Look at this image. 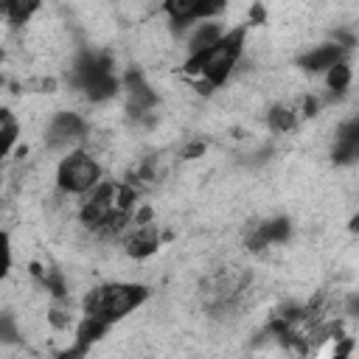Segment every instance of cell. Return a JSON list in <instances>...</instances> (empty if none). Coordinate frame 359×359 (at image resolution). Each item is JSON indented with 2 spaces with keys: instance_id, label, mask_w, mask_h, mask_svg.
Wrapping results in <instances>:
<instances>
[{
  "instance_id": "obj_6",
  "label": "cell",
  "mask_w": 359,
  "mask_h": 359,
  "mask_svg": "<svg viewBox=\"0 0 359 359\" xmlns=\"http://www.w3.org/2000/svg\"><path fill=\"white\" fill-rule=\"evenodd\" d=\"M121 241H123V252H126L129 258L143 261V258H149V255L157 252L163 236H160V227H157L154 222H146V224H135V222H132V227L126 230V236H123Z\"/></svg>"
},
{
  "instance_id": "obj_4",
  "label": "cell",
  "mask_w": 359,
  "mask_h": 359,
  "mask_svg": "<svg viewBox=\"0 0 359 359\" xmlns=\"http://www.w3.org/2000/svg\"><path fill=\"white\" fill-rule=\"evenodd\" d=\"M227 11V0H163L160 14L171 28L185 31L191 22L216 20Z\"/></svg>"
},
{
  "instance_id": "obj_8",
  "label": "cell",
  "mask_w": 359,
  "mask_h": 359,
  "mask_svg": "<svg viewBox=\"0 0 359 359\" xmlns=\"http://www.w3.org/2000/svg\"><path fill=\"white\" fill-rule=\"evenodd\" d=\"M334 163H359V118L339 126L334 140Z\"/></svg>"
},
{
  "instance_id": "obj_13",
  "label": "cell",
  "mask_w": 359,
  "mask_h": 359,
  "mask_svg": "<svg viewBox=\"0 0 359 359\" xmlns=\"http://www.w3.org/2000/svg\"><path fill=\"white\" fill-rule=\"evenodd\" d=\"M205 149H208V146H205L202 140H196V143H191V146L182 149V160H196V157L205 154Z\"/></svg>"
},
{
  "instance_id": "obj_5",
  "label": "cell",
  "mask_w": 359,
  "mask_h": 359,
  "mask_svg": "<svg viewBox=\"0 0 359 359\" xmlns=\"http://www.w3.org/2000/svg\"><path fill=\"white\" fill-rule=\"evenodd\" d=\"M87 137V121L79 112H56L48 126H45V146L48 149H76V143H81Z\"/></svg>"
},
{
  "instance_id": "obj_7",
  "label": "cell",
  "mask_w": 359,
  "mask_h": 359,
  "mask_svg": "<svg viewBox=\"0 0 359 359\" xmlns=\"http://www.w3.org/2000/svg\"><path fill=\"white\" fill-rule=\"evenodd\" d=\"M345 50H348V48H342L339 42H320V45H314V48H309L306 53L297 56V67H300L303 73L323 76L328 67H334L337 62L345 59Z\"/></svg>"
},
{
  "instance_id": "obj_3",
  "label": "cell",
  "mask_w": 359,
  "mask_h": 359,
  "mask_svg": "<svg viewBox=\"0 0 359 359\" xmlns=\"http://www.w3.org/2000/svg\"><path fill=\"white\" fill-rule=\"evenodd\" d=\"M56 188L67 196H84L104 180V165L87 149H70L56 163Z\"/></svg>"
},
{
  "instance_id": "obj_15",
  "label": "cell",
  "mask_w": 359,
  "mask_h": 359,
  "mask_svg": "<svg viewBox=\"0 0 359 359\" xmlns=\"http://www.w3.org/2000/svg\"><path fill=\"white\" fill-rule=\"evenodd\" d=\"M351 230H353V233H359V216H353V219H351Z\"/></svg>"
},
{
  "instance_id": "obj_9",
  "label": "cell",
  "mask_w": 359,
  "mask_h": 359,
  "mask_svg": "<svg viewBox=\"0 0 359 359\" xmlns=\"http://www.w3.org/2000/svg\"><path fill=\"white\" fill-rule=\"evenodd\" d=\"M42 0H0L3 17L8 25H25L36 11H39Z\"/></svg>"
},
{
  "instance_id": "obj_12",
  "label": "cell",
  "mask_w": 359,
  "mask_h": 359,
  "mask_svg": "<svg viewBox=\"0 0 359 359\" xmlns=\"http://www.w3.org/2000/svg\"><path fill=\"white\" fill-rule=\"evenodd\" d=\"M20 132H22V123H20V121H17V115L6 107V109L0 112V137H3V154H6V157H8V154H11V149L17 146Z\"/></svg>"
},
{
  "instance_id": "obj_2",
  "label": "cell",
  "mask_w": 359,
  "mask_h": 359,
  "mask_svg": "<svg viewBox=\"0 0 359 359\" xmlns=\"http://www.w3.org/2000/svg\"><path fill=\"white\" fill-rule=\"evenodd\" d=\"M149 300V289L135 280H107L81 297V314L107 323L109 328Z\"/></svg>"
},
{
  "instance_id": "obj_11",
  "label": "cell",
  "mask_w": 359,
  "mask_h": 359,
  "mask_svg": "<svg viewBox=\"0 0 359 359\" xmlns=\"http://www.w3.org/2000/svg\"><path fill=\"white\" fill-rule=\"evenodd\" d=\"M323 79H325V87H328L334 95H342V93L353 84V67L342 59V62H337L334 67H328V70L323 73Z\"/></svg>"
},
{
  "instance_id": "obj_1",
  "label": "cell",
  "mask_w": 359,
  "mask_h": 359,
  "mask_svg": "<svg viewBox=\"0 0 359 359\" xmlns=\"http://www.w3.org/2000/svg\"><path fill=\"white\" fill-rule=\"evenodd\" d=\"M244 50H247V28L244 25L227 28V34L216 45L185 56L182 73H188L194 79H202V81H208L213 87H222L233 76V70L238 67Z\"/></svg>"
},
{
  "instance_id": "obj_10",
  "label": "cell",
  "mask_w": 359,
  "mask_h": 359,
  "mask_svg": "<svg viewBox=\"0 0 359 359\" xmlns=\"http://www.w3.org/2000/svg\"><path fill=\"white\" fill-rule=\"evenodd\" d=\"M297 121H300V109L292 107V104H275V107H269V112H266V123H269V129L278 132V135L292 132V129L297 126Z\"/></svg>"
},
{
  "instance_id": "obj_14",
  "label": "cell",
  "mask_w": 359,
  "mask_h": 359,
  "mask_svg": "<svg viewBox=\"0 0 359 359\" xmlns=\"http://www.w3.org/2000/svg\"><path fill=\"white\" fill-rule=\"evenodd\" d=\"M348 314H353V317H359V292L348 300Z\"/></svg>"
}]
</instances>
